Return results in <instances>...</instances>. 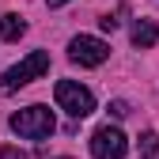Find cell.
<instances>
[{
	"mask_svg": "<svg viewBox=\"0 0 159 159\" xmlns=\"http://www.w3.org/2000/svg\"><path fill=\"white\" fill-rule=\"evenodd\" d=\"M8 125H11V133L27 136V140H46V136L57 129L49 106H27V110H15V114L8 117Z\"/></svg>",
	"mask_w": 159,
	"mask_h": 159,
	"instance_id": "obj_1",
	"label": "cell"
},
{
	"mask_svg": "<svg viewBox=\"0 0 159 159\" xmlns=\"http://www.w3.org/2000/svg\"><path fill=\"white\" fill-rule=\"evenodd\" d=\"M46 72H49V53H46V49H34L30 57H23L19 65H11V68L4 72V80H0V95H11V91H19V87H27L30 80L46 76Z\"/></svg>",
	"mask_w": 159,
	"mask_h": 159,
	"instance_id": "obj_2",
	"label": "cell"
},
{
	"mask_svg": "<svg viewBox=\"0 0 159 159\" xmlns=\"http://www.w3.org/2000/svg\"><path fill=\"white\" fill-rule=\"evenodd\" d=\"M53 95H57V106H61L68 117H87L95 110V95L87 87H80L76 80H61V84L53 87Z\"/></svg>",
	"mask_w": 159,
	"mask_h": 159,
	"instance_id": "obj_3",
	"label": "cell"
},
{
	"mask_svg": "<svg viewBox=\"0 0 159 159\" xmlns=\"http://www.w3.org/2000/svg\"><path fill=\"white\" fill-rule=\"evenodd\" d=\"M125 152H129V140H125L121 129L102 125V129L91 133V155L95 159H125Z\"/></svg>",
	"mask_w": 159,
	"mask_h": 159,
	"instance_id": "obj_4",
	"label": "cell"
},
{
	"mask_svg": "<svg viewBox=\"0 0 159 159\" xmlns=\"http://www.w3.org/2000/svg\"><path fill=\"white\" fill-rule=\"evenodd\" d=\"M68 57L76 65H84V68H95V65H102L110 57V46L102 38H95V34H76L72 46H68Z\"/></svg>",
	"mask_w": 159,
	"mask_h": 159,
	"instance_id": "obj_5",
	"label": "cell"
},
{
	"mask_svg": "<svg viewBox=\"0 0 159 159\" xmlns=\"http://www.w3.org/2000/svg\"><path fill=\"white\" fill-rule=\"evenodd\" d=\"M155 42H159V27L152 23V19H136V23H133V46L152 49Z\"/></svg>",
	"mask_w": 159,
	"mask_h": 159,
	"instance_id": "obj_6",
	"label": "cell"
},
{
	"mask_svg": "<svg viewBox=\"0 0 159 159\" xmlns=\"http://www.w3.org/2000/svg\"><path fill=\"white\" fill-rule=\"evenodd\" d=\"M23 30H27V23H23L19 15H4V19H0V38H4V42L23 38Z\"/></svg>",
	"mask_w": 159,
	"mask_h": 159,
	"instance_id": "obj_7",
	"label": "cell"
},
{
	"mask_svg": "<svg viewBox=\"0 0 159 159\" xmlns=\"http://www.w3.org/2000/svg\"><path fill=\"white\" fill-rule=\"evenodd\" d=\"M140 159H159V133L140 136Z\"/></svg>",
	"mask_w": 159,
	"mask_h": 159,
	"instance_id": "obj_8",
	"label": "cell"
},
{
	"mask_svg": "<svg viewBox=\"0 0 159 159\" xmlns=\"http://www.w3.org/2000/svg\"><path fill=\"white\" fill-rule=\"evenodd\" d=\"M110 114H114V117H125V114H129V102H121V98H114V102H110Z\"/></svg>",
	"mask_w": 159,
	"mask_h": 159,
	"instance_id": "obj_9",
	"label": "cell"
},
{
	"mask_svg": "<svg viewBox=\"0 0 159 159\" xmlns=\"http://www.w3.org/2000/svg\"><path fill=\"white\" fill-rule=\"evenodd\" d=\"M0 159H27L19 148H0Z\"/></svg>",
	"mask_w": 159,
	"mask_h": 159,
	"instance_id": "obj_10",
	"label": "cell"
},
{
	"mask_svg": "<svg viewBox=\"0 0 159 159\" xmlns=\"http://www.w3.org/2000/svg\"><path fill=\"white\" fill-rule=\"evenodd\" d=\"M98 27H102V30H114V27H117V19H114V15H102V19H98Z\"/></svg>",
	"mask_w": 159,
	"mask_h": 159,
	"instance_id": "obj_11",
	"label": "cell"
},
{
	"mask_svg": "<svg viewBox=\"0 0 159 159\" xmlns=\"http://www.w3.org/2000/svg\"><path fill=\"white\" fill-rule=\"evenodd\" d=\"M46 4H49V8H61V4H68V0H46Z\"/></svg>",
	"mask_w": 159,
	"mask_h": 159,
	"instance_id": "obj_12",
	"label": "cell"
},
{
	"mask_svg": "<svg viewBox=\"0 0 159 159\" xmlns=\"http://www.w3.org/2000/svg\"><path fill=\"white\" fill-rule=\"evenodd\" d=\"M61 159H68V155H61Z\"/></svg>",
	"mask_w": 159,
	"mask_h": 159,
	"instance_id": "obj_13",
	"label": "cell"
}]
</instances>
